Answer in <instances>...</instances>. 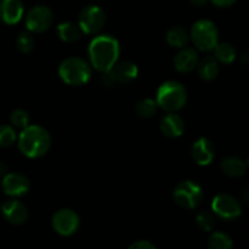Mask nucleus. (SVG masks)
Here are the masks:
<instances>
[{"mask_svg":"<svg viewBox=\"0 0 249 249\" xmlns=\"http://www.w3.org/2000/svg\"><path fill=\"white\" fill-rule=\"evenodd\" d=\"M241 58H242L243 65L247 66L248 65V53H247V51H246V53H243V55L241 56Z\"/></svg>","mask_w":249,"mask_h":249,"instance_id":"33","label":"nucleus"},{"mask_svg":"<svg viewBox=\"0 0 249 249\" xmlns=\"http://www.w3.org/2000/svg\"><path fill=\"white\" fill-rule=\"evenodd\" d=\"M220 168L226 177L241 178L247 172V162L236 156H229L221 160Z\"/></svg>","mask_w":249,"mask_h":249,"instance_id":"19","label":"nucleus"},{"mask_svg":"<svg viewBox=\"0 0 249 249\" xmlns=\"http://www.w3.org/2000/svg\"><path fill=\"white\" fill-rule=\"evenodd\" d=\"M212 209L216 216L226 221H232L242 214V206L236 197L229 194H220L214 197Z\"/></svg>","mask_w":249,"mask_h":249,"instance_id":"10","label":"nucleus"},{"mask_svg":"<svg viewBox=\"0 0 249 249\" xmlns=\"http://www.w3.org/2000/svg\"><path fill=\"white\" fill-rule=\"evenodd\" d=\"M209 0H189V2L191 5H194V6L196 7H202V6H206L207 4H208Z\"/></svg>","mask_w":249,"mask_h":249,"instance_id":"31","label":"nucleus"},{"mask_svg":"<svg viewBox=\"0 0 249 249\" xmlns=\"http://www.w3.org/2000/svg\"><path fill=\"white\" fill-rule=\"evenodd\" d=\"M158 108H160V107H158L155 99L146 97V99L140 100V101L135 105V113L139 118L150 119L157 113Z\"/></svg>","mask_w":249,"mask_h":249,"instance_id":"23","label":"nucleus"},{"mask_svg":"<svg viewBox=\"0 0 249 249\" xmlns=\"http://www.w3.org/2000/svg\"><path fill=\"white\" fill-rule=\"evenodd\" d=\"M196 224L201 230L209 232L213 230L214 225H215V216L214 213L209 211H201L197 213L196 215Z\"/></svg>","mask_w":249,"mask_h":249,"instance_id":"28","label":"nucleus"},{"mask_svg":"<svg viewBox=\"0 0 249 249\" xmlns=\"http://www.w3.org/2000/svg\"><path fill=\"white\" fill-rule=\"evenodd\" d=\"M24 23L31 33H44L53 26V14L46 5H36L27 11Z\"/></svg>","mask_w":249,"mask_h":249,"instance_id":"9","label":"nucleus"},{"mask_svg":"<svg viewBox=\"0 0 249 249\" xmlns=\"http://www.w3.org/2000/svg\"><path fill=\"white\" fill-rule=\"evenodd\" d=\"M165 40H167L168 45H170L172 48L181 49L187 45L190 36L186 29L180 26H175L168 29L167 34H165Z\"/></svg>","mask_w":249,"mask_h":249,"instance_id":"21","label":"nucleus"},{"mask_svg":"<svg viewBox=\"0 0 249 249\" xmlns=\"http://www.w3.org/2000/svg\"><path fill=\"white\" fill-rule=\"evenodd\" d=\"M106 12L99 5H87L78 15V26L83 34L96 36L106 24Z\"/></svg>","mask_w":249,"mask_h":249,"instance_id":"7","label":"nucleus"},{"mask_svg":"<svg viewBox=\"0 0 249 249\" xmlns=\"http://www.w3.org/2000/svg\"><path fill=\"white\" fill-rule=\"evenodd\" d=\"M7 173V165L6 163L4 162V160H0V179H2V177H4L5 174Z\"/></svg>","mask_w":249,"mask_h":249,"instance_id":"32","label":"nucleus"},{"mask_svg":"<svg viewBox=\"0 0 249 249\" xmlns=\"http://www.w3.org/2000/svg\"><path fill=\"white\" fill-rule=\"evenodd\" d=\"M139 68L134 62L128 60L117 61L107 72L102 73L101 84L105 88H113L117 84H129L138 78Z\"/></svg>","mask_w":249,"mask_h":249,"instance_id":"6","label":"nucleus"},{"mask_svg":"<svg viewBox=\"0 0 249 249\" xmlns=\"http://www.w3.org/2000/svg\"><path fill=\"white\" fill-rule=\"evenodd\" d=\"M1 189L5 195L17 198L28 194L31 190V181L22 173H6L2 177Z\"/></svg>","mask_w":249,"mask_h":249,"instance_id":"12","label":"nucleus"},{"mask_svg":"<svg viewBox=\"0 0 249 249\" xmlns=\"http://www.w3.org/2000/svg\"><path fill=\"white\" fill-rule=\"evenodd\" d=\"M128 249H157V248H156V246L153 245L152 242H150V241L139 240V241H135L134 243H131Z\"/></svg>","mask_w":249,"mask_h":249,"instance_id":"29","label":"nucleus"},{"mask_svg":"<svg viewBox=\"0 0 249 249\" xmlns=\"http://www.w3.org/2000/svg\"><path fill=\"white\" fill-rule=\"evenodd\" d=\"M17 141L16 130L12 125L1 124L0 125V147H11Z\"/></svg>","mask_w":249,"mask_h":249,"instance_id":"27","label":"nucleus"},{"mask_svg":"<svg viewBox=\"0 0 249 249\" xmlns=\"http://www.w3.org/2000/svg\"><path fill=\"white\" fill-rule=\"evenodd\" d=\"M51 226L55 230L56 233L60 236H68L74 235L80 226V218L73 209L62 208L55 212L51 219Z\"/></svg>","mask_w":249,"mask_h":249,"instance_id":"11","label":"nucleus"},{"mask_svg":"<svg viewBox=\"0 0 249 249\" xmlns=\"http://www.w3.org/2000/svg\"><path fill=\"white\" fill-rule=\"evenodd\" d=\"M196 70L201 79L206 82H212L216 79L220 72V66L218 61L214 58V56H204L203 58L198 60L196 66Z\"/></svg>","mask_w":249,"mask_h":249,"instance_id":"18","label":"nucleus"},{"mask_svg":"<svg viewBox=\"0 0 249 249\" xmlns=\"http://www.w3.org/2000/svg\"><path fill=\"white\" fill-rule=\"evenodd\" d=\"M24 16L22 0H0V21L7 26L18 23Z\"/></svg>","mask_w":249,"mask_h":249,"instance_id":"15","label":"nucleus"},{"mask_svg":"<svg viewBox=\"0 0 249 249\" xmlns=\"http://www.w3.org/2000/svg\"><path fill=\"white\" fill-rule=\"evenodd\" d=\"M191 156L196 164L207 167L215 158V147L209 139L199 138L192 145Z\"/></svg>","mask_w":249,"mask_h":249,"instance_id":"14","label":"nucleus"},{"mask_svg":"<svg viewBox=\"0 0 249 249\" xmlns=\"http://www.w3.org/2000/svg\"><path fill=\"white\" fill-rule=\"evenodd\" d=\"M199 56L198 53L195 48H181L179 49L177 55L174 56L173 60V65L177 72L182 73V74H187V73L192 72L196 70V66L198 63Z\"/></svg>","mask_w":249,"mask_h":249,"instance_id":"16","label":"nucleus"},{"mask_svg":"<svg viewBox=\"0 0 249 249\" xmlns=\"http://www.w3.org/2000/svg\"><path fill=\"white\" fill-rule=\"evenodd\" d=\"M213 51L214 58L219 63H224V65H230L237 57V51H236L235 46L230 43H225V41L216 44Z\"/></svg>","mask_w":249,"mask_h":249,"instance_id":"22","label":"nucleus"},{"mask_svg":"<svg viewBox=\"0 0 249 249\" xmlns=\"http://www.w3.org/2000/svg\"><path fill=\"white\" fill-rule=\"evenodd\" d=\"M160 129L167 138H180L185 131V122L177 112H170L160 119Z\"/></svg>","mask_w":249,"mask_h":249,"instance_id":"17","label":"nucleus"},{"mask_svg":"<svg viewBox=\"0 0 249 249\" xmlns=\"http://www.w3.org/2000/svg\"><path fill=\"white\" fill-rule=\"evenodd\" d=\"M242 195H243V202H245V203H247L248 202V190H243L242 191Z\"/></svg>","mask_w":249,"mask_h":249,"instance_id":"34","label":"nucleus"},{"mask_svg":"<svg viewBox=\"0 0 249 249\" xmlns=\"http://www.w3.org/2000/svg\"><path fill=\"white\" fill-rule=\"evenodd\" d=\"M10 122H11V125L15 129L22 130V129L29 125V123H31V117H29L28 112L26 109L16 108L10 114Z\"/></svg>","mask_w":249,"mask_h":249,"instance_id":"26","label":"nucleus"},{"mask_svg":"<svg viewBox=\"0 0 249 249\" xmlns=\"http://www.w3.org/2000/svg\"><path fill=\"white\" fill-rule=\"evenodd\" d=\"M233 242L232 238L225 232L216 231L212 233L208 241V249H232Z\"/></svg>","mask_w":249,"mask_h":249,"instance_id":"24","label":"nucleus"},{"mask_svg":"<svg viewBox=\"0 0 249 249\" xmlns=\"http://www.w3.org/2000/svg\"><path fill=\"white\" fill-rule=\"evenodd\" d=\"M2 218L11 225H23L28 220V209L17 199H9L1 206Z\"/></svg>","mask_w":249,"mask_h":249,"instance_id":"13","label":"nucleus"},{"mask_svg":"<svg viewBox=\"0 0 249 249\" xmlns=\"http://www.w3.org/2000/svg\"><path fill=\"white\" fill-rule=\"evenodd\" d=\"M17 146L24 157L36 160L49 152L51 147V136L44 126L29 124L22 129L17 136Z\"/></svg>","mask_w":249,"mask_h":249,"instance_id":"2","label":"nucleus"},{"mask_svg":"<svg viewBox=\"0 0 249 249\" xmlns=\"http://www.w3.org/2000/svg\"><path fill=\"white\" fill-rule=\"evenodd\" d=\"M156 102L163 111L178 112L184 108L187 102V90L177 80H167L162 83L157 90Z\"/></svg>","mask_w":249,"mask_h":249,"instance_id":"4","label":"nucleus"},{"mask_svg":"<svg viewBox=\"0 0 249 249\" xmlns=\"http://www.w3.org/2000/svg\"><path fill=\"white\" fill-rule=\"evenodd\" d=\"M189 36L195 48L203 53L212 51L219 43L218 27L211 19L202 18L195 22Z\"/></svg>","mask_w":249,"mask_h":249,"instance_id":"5","label":"nucleus"},{"mask_svg":"<svg viewBox=\"0 0 249 249\" xmlns=\"http://www.w3.org/2000/svg\"><path fill=\"white\" fill-rule=\"evenodd\" d=\"M58 75L61 80L70 87H82L91 79L92 67L89 61L78 56H71L60 63Z\"/></svg>","mask_w":249,"mask_h":249,"instance_id":"3","label":"nucleus"},{"mask_svg":"<svg viewBox=\"0 0 249 249\" xmlns=\"http://www.w3.org/2000/svg\"><path fill=\"white\" fill-rule=\"evenodd\" d=\"M175 203L184 209H196L203 199V191L197 182L185 180L179 182L173 191Z\"/></svg>","mask_w":249,"mask_h":249,"instance_id":"8","label":"nucleus"},{"mask_svg":"<svg viewBox=\"0 0 249 249\" xmlns=\"http://www.w3.org/2000/svg\"><path fill=\"white\" fill-rule=\"evenodd\" d=\"M237 0H211L212 4L214 6L219 7V9H228V7L233 6Z\"/></svg>","mask_w":249,"mask_h":249,"instance_id":"30","label":"nucleus"},{"mask_svg":"<svg viewBox=\"0 0 249 249\" xmlns=\"http://www.w3.org/2000/svg\"><path fill=\"white\" fill-rule=\"evenodd\" d=\"M34 36L33 33H31L29 31H22L19 32L18 36H16V48L17 50L19 51L21 53H32L34 49Z\"/></svg>","mask_w":249,"mask_h":249,"instance_id":"25","label":"nucleus"},{"mask_svg":"<svg viewBox=\"0 0 249 249\" xmlns=\"http://www.w3.org/2000/svg\"><path fill=\"white\" fill-rule=\"evenodd\" d=\"M57 36L63 43H75L80 40L83 36V32L78 23L74 22H61L57 24Z\"/></svg>","mask_w":249,"mask_h":249,"instance_id":"20","label":"nucleus"},{"mask_svg":"<svg viewBox=\"0 0 249 249\" xmlns=\"http://www.w3.org/2000/svg\"><path fill=\"white\" fill-rule=\"evenodd\" d=\"M121 45L116 36L97 34L91 39L88 48L89 63L97 72L105 73L119 60Z\"/></svg>","mask_w":249,"mask_h":249,"instance_id":"1","label":"nucleus"}]
</instances>
